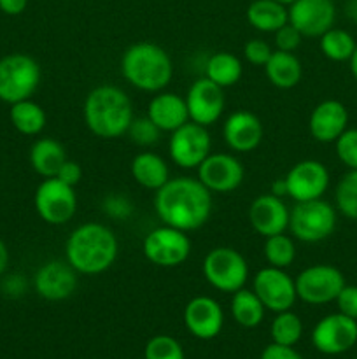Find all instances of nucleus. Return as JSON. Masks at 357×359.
<instances>
[{"mask_svg": "<svg viewBox=\"0 0 357 359\" xmlns=\"http://www.w3.org/2000/svg\"><path fill=\"white\" fill-rule=\"evenodd\" d=\"M349 63H350V72H352L354 79L357 81V48H356V51H354V55L350 56Z\"/></svg>", "mask_w": 357, "mask_h": 359, "instance_id": "de8ad7c7", "label": "nucleus"}, {"mask_svg": "<svg viewBox=\"0 0 357 359\" xmlns=\"http://www.w3.org/2000/svg\"><path fill=\"white\" fill-rule=\"evenodd\" d=\"M147 116L161 132H174L189 121L186 98L172 91H160L147 105Z\"/></svg>", "mask_w": 357, "mask_h": 359, "instance_id": "5701e85b", "label": "nucleus"}, {"mask_svg": "<svg viewBox=\"0 0 357 359\" xmlns=\"http://www.w3.org/2000/svg\"><path fill=\"white\" fill-rule=\"evenodd\" d=\"M276 2H280V4H284V6H287V7H289L290 4H293V2H296V0H276Z\"/></svg>", "mask_w": 357, "mask_h": 359, "instance_id": "09e8293b", "label": "nucleus"}, {"mask_svg": "<svg viewBox=\"0 0 357 359\" xmlns=\"http://www.w3.org/2000/svg\"><path fill=\"white\" fill-rule=\"evenodd\" d=\"M34 205L44 223L62 226L72 219L77 210L76 188L58 177L44 179L35 189Z\"/></svg>", "mask_w": 357, "mask_h": 359, "instance_id": "1a4fd4ad", "label": "nucleus"}, {"mask_svg": "<svg viewBox=\"0 0 357 359\" xmlns=\"http://www.w3.org/2000/svg\"><path fill=\"white\" fill-rule=\"evenodd\" d=\"M203 277L217 291L233 294L245 287L248 280V265L244 256L233 248H214L202 265Z\"/></svg>", "mask_w": 357, "mask_h": 359, "instance_id": "0eeeda50", "label": "nucleus"}, {"mask_svg": "<svg viewBox=\"0 0 357 359\" xmlns=\"http://www.w3.org/2000/svg\"><path fill=\"white\" fill-rule=\"evenodd\" d=\"M241 74H244V67H241L240 58L234 56L233 53H214L206 60L205 77L212 81V83H216L217 86L223 88V90L237 84L240 81Z\"/></svg>", "mask_w": 357, "mask_h": 359, "instance_id": "cd10ccee", "label": "nucleus"}, {"mask_svg": "<svg viewBox=\"0 0 357 359\" xmlns=\"http://www.w3.org/2000/svg\"><path fill=\"white\" fill-rule=\"evenodd\" d=\"M154 209L163 224L182 231H195L212 214V193L192 177L168 179L156 191Z\"/></svg>", "mask_w": 357, "mask_h": 359, "instance_id": "f257e3e1", "label": "nucleus"}, {"mask_svg": "<svg viewBox=\"0 0 357 359\" xmlns=\"http://www.w3.org/2000/svg\"><path fill=\"white\" fill-rule=\"evenodd\" d=\"M265 258L270 266L275 269H289L296 258V245L294 241L286 233L272 235V237L265 238Z\"/></svg>", "mask_w": 357, "mask_h": 359, "instance_id": "473e14b6", "label": "nucleus"}, {"mask_svg": "<svg viewBox=\"0 0 357 359\" xmlns=\"http://www.w3.org/2000/svg\"><path fill=\"white\" fill-rule=\"evenodd\" d=\"M77 272L69 262H48L34 276V287L38 297L48 302H62L77 290Z\"/></svg>", "mask_w": 357, "mask_h": 359, "instance_id": "a211bd4d", "label": "nucleus"}, {"mask_svg": "<svg viewBox=\"0 0 357 359\" xmlns=\"http://www.w3.org/2000/svg\"><path fill=\"white\" fill-rule=\"evenodd\" d=\"M287 9L289 23L296 27L303 37H321L332 28L336 20V6L332 0H296Z\"/></svg>", "mask_w": 357, "mask_h": 359, "instance_id": "f3484780", "label": "nucleus"}, {"mask_svg": "<svg viewBox=\"0 0 357 359\" xmlns=\"http://www.w3.org/2000/svg\"><path fill=\"white\" fill-rule=\"evenodd\" d=\"M349 126V111L340 100H324L310 114L308 130L317 142L331 144Z\"/></svg>", "mask_w": 357, "mask_h": 359, "instance_id": "4be33fe9", "label": "nucleus"}, {"mask_svg": "<svg viewBox=\"0 0 357 359\" xmlns=\"http://www.w3.org/2000/svg\"><path fill=\"white\" fill-rule=\"evenodd\" d=\"M184 325L192 337L200 340L216 339L224 325L220 305L210 297H196L184 309Z\"/></svg>", "mask_w": 357, "mask_h": 359, "instance_id": "aec40b11", "label": "nucleus"}, {"mask_svg": "<svg viewBox=\"0 0 357 359\" xmlns=\"http://www.w3.org/2000/svg\"><path fill=\"white\" fill-rule=\"evenodd\" d=\"M41 84V67L24 53L0 58V100L6 104L31 98Z\"/></svg>", "mask_w": 357, "mask_h": 359, "instance_id": "39448f33", "label": "nucleus"}, {"mask_svg": "<svg viewBox=\"0 0 357 359\" xmlns=\"http://www.w3.org/2000/svg\"><path fill=\"white\" fill-rule=\"evenodd\" d=\"M84 123L100 139H118L128 132L133 121V104L118 86L102 84L91 90L84 100Z\"/></svg>", "mask_w": 357, "mask_h": 359, "instance_id": "7ed1b4c3", "label": "nucleus"}, {"mask_svg": "<svg viewBox=\"0 0 357 359\" xmlns=\"http://www.w3.org/2000/svg\"><path fill=\"white\" fill-rule=\"evenodd\" d=\"M144 256L153 265L174 269L188 262L191 255V238L182 230L163 224L146 235L142 244Z\"/></svg>", "mask_w": 357, "mask_h": 359, "instance_id": "6e6552de", "label": "nucleus"}, {"mask_svg": "<svg viewBox=\"0 0 357 359\" xmlns=\"http://www.w3.org/2000/svg\"><path fill=\"white\" fill-rule=\"evenodd\" d=\"M265 72L273 86L280 90H290L300 84L303 77V65L294 53L275 49L265 65Z\"/></svg>", "mask_w": 357, "mask_h": 359, "instance_id": "a878e982", "label": "nucleus"}, {"mask_svg": "<svg viewBox=\"0 0 357 359\" xmlns=\"http://www.w3.org/2000/svg\"><path fill=\"white\" fill-rule=\"evenodd\" d=\"M161 133L163 132L150 121L149 116H142V118H133V121L130 123L126 135H128L130 140H132L133 144H136V146L147 147L154 146V144L160 140Z\"/></svg>", "mask_w": 357, "mask_h": 359, "instance_id": "c9c22d12", "label": "nucleus"}, {"mask_svg": "<svg viewBox=\"0 0 357 359\" xmlns=\"http://www.w3.org/2000/svg\"><path fill=\"white\" fill-rule=\"evenodd\" d=\"M272 53L273 49L270 48L268 42L261 41V39H252V41L245 42L244 46L245 60L255 67H265L268 63Z\"/></svg>", "mask_w": 357, "mask_h": 359, "instance_id": "58836bf2", "label": "nucleus"}, {"mask_svg": "<svg viewBox=\"0 0 357 359\" xmlns=\"http://www.w3.org/2000/svg\"><path fill=\"white\" fill-rule=\"evenodd\" d=\"M247 21L255 30L275 34L289 21V9L276 0H254L247 7Z\"/></svg>", "mask_w": 357, "mask_h": 359, "instance_id": "bb28decb", "label": "nucleus"}, {"mask_svg": "<svg viewBox=\"0 0 357 359\" xmlns=\"http://www.w3.org/2000/svg\"><path fill=\"white\" fill-rule=\"evenodd\" d=\"M300 300L308 305H326L336 300L345 286V277L332 265H312L294 279Z\"/></svg>", "mask_w": 357, "mask_h": 359, "instance_id": "9d476101", "label": "nucleus"}, {"mask_svg": "<svg viewBox=\"0 0 357 359\" xmlns=\"http://www.w3.org/2000/svg\"><path fill=\"white\" fill-rule=\"evenodd\" d=\"M198 179L210 193H231L244 182L245 170L238 158L227 153H210L198 168Z\"/></svg>", "mask_w": 357, "mask_h": 359, "instance_id": "2eb2a0df", "label": "nucleus"}, {"mask_svg": "<svg viewBox=\"0 0 357 359\" xmlns=\"http://www.w3.org/2000/svg\"><path fill=\"white\" fill-rule=\"evenodd\" d=\"M104 212L114 219H126L133 212V205L125 195H108L104 200Z\"/></svg>", "mask_w": 357, "mask_h": 359, "instance_id": "ea45409f", "label": "nucleus"}, {"mask_svg": "<svg viewBox=\"0 0 357 359\" xmlns=\"http://www.w3.org/2000/svg\"><path fill=\"white\" fill-rule=\"evenodd\" d=\"M318 42H321L322 55L331 62H349L357 48L356 41L349 32L335 27L322 34Z\"/></svg>", "mask_w": 357, "mask_h": 359, "instance_id": "7c9ffc66", "label": "nucleus"}, {"mask_svg": "<svg viewBox=\"0 0 357 359\" xmlns=\"http://www.w3.org/2000/svg\"><path fill=\"white\" fill-rule=\"evenodd\" d=\"M9 119L18 132L30 137L38 135L46 128V123H48L44 109L31 98L10 104Z\"/></svg>", "mask_w": 357, "mask_h": 359, "instance_id": "c85d7f7f", "label": "nucleus"}, {"mask_svg": "<svg viewBox=\"0 0 357 359\" xmlns=\"http://www.w3.org/2000/svg\"><path fill=\"white\" fill-rule=\"evenodd\" d=\"M301 41H303V35H301L300 30H298L296 27H293L289 21L275 32V46L279 51L294 53L300 48Z\"/></svg>", "mask_w": 357, "mask_h": 359, "instance_id": "4c0bfd02", "label": "nucleus"}, {"mask_svg": "<svg viewBox=\"0 0 357 359\" xmlns=\"http://www.w3.org/2000/svg\"><path fill=\"white\" fill-rule=\"evenodd\" d=\"M7 265H9V249L4 244V241L0 238V277L4 276V272L7 270Z\"/></svg>", "mask_w": 357, "mask_h": 359, "instance_id": "a18cd8bd", "label": "nucleus"}, {"mask_svg": "<svg viewBox=\"0 0 357 359\" xmlns=\"http://www.w3.org/2000/svg\"><path fill=\"white\" fill-rule=\"evenodd\" d=\"M272 195H275V196H280V198H282V196H287V186H286V181H284V177L282 179H276L275 182H273L272 184Z\"/></svg>", "mask_w": 357, "mask_h": 359, "instance_id": "49530a36", "label": "nucleus"}, {"mask_svg": "<svg viewBox=\"0 0 357 359\" xmlns=\"http://www.w3.org/2000/svg\"><path fill=\"white\" fill-rule=\"evenodd\" d=\"M357 342V321L342 312L329 314L315 325L312 344L322 354H342L352 349Z\"/></svg>", "mask_w": 357, "mask_h": 359, "instance_id": "ddd939ff", "label": "nucleus"}, {"mask_svg": "<svg viewBox=\"0 0 357 359\" xmlns=\"http://www.w3.org/2000/svg\"><path fill=\"white\" fill-rule=\"evenodd\" d=\"M130 172L136 184L150 191H158L170 179L167 161L160 154L150 153V151L136 154L130 165Z\"/></svg>", "mask_w": 357, "mask_h": 359, "instance_id": "393cba45", "label": "nucleus"}, {"mask_svg": "<svg viewBox=\"0 0 357 359\" xmlns=\"http://www.w3.org/2000/svg\"><path fill=\"white\" fill-rule=\"evenodd\" d=\"M287 196L294 202H308L324 196L329 188V172L322 161L303 160L290 167L284 177Z\"/></svg>", "mask_w": 357, "mask_h": 359, "instance_id": "4468645a", "label": "nucleus"}, {"mask_svg": "<svg viewBox=\"0 0 357 359\" xmlns=\"http://www.w3.org/2000/svg\"><path fill=\"white\" fill-rule=\"evenodd\" d=\"M270 335L275 344L294 347L303 335V323H301L300 316L290 311L276 312L272 328H270Z\"/></svg>", "mask_w": 357, "mask_h": 359, "instance_id": "2f4dec72", "label": "nucleus"}, {"mask_svg": "<svg viewBox=\"0 0 357 359\" xmlns=\"http://www.w3.org/2000/svg\"><path fill=\"white\" fill-rule=\"evenodd\" d=\"M265 305L252 290L234 291L231 297V316L244 328H255L265 318Z\"/></svg>", "mask_w": 357, "mask_h": 359, "instance_id": "c756f323", "label": "nucleus"}, {"mask_svg": "<svg viewBox=\"0 0 357 359\" xmlns=\"http://www.w3.org/2000/svg\"><path fill=\"white\" fill-rule=\"evenodd\" d=\"M290 210L280 196L266 193L258 196L248 207V223L261 237L286 233L289 228Z\"/></svg>", "mask_w": 357, "mask_h": 359, "instance_id": "6ab92c4d", "label": "nucleus"}, {"mask_svg": "<svg viewBox=\"0 0 357 359\" xmlns=\"http://www.w3.org/2000/svg\"><path fill=\"white\" fill-rule=\"evenodd\" d=\"M336 156L350 170H357V128H346L335 140Z\"/></svg>", "mask_w": 357, "mask_h": 359, "instance_id": "e433bc0d", "label": "nucleus"}, {"mask_svg": "<svg viewBox=\"0 0 357 359\" xmlns=\"http://www.w3.org/2000/svg\"><path fill=\"white\" fill-rule=\"evenodd\" d=\"M354 359H357V358H354Z\"/></svg>", "mask_w": 357, "mask_h": 359, "instance_id": "8fccbe9b", "label": "nucleus"}, {"mask_svg": "<svg viewBox=\"0 0 357 359\" xmlns=\"http://www.w3.org/2000/svg\"><path fill=\"white\" fill-rule=\"evenodd\" d=\"M212 149V139L206 126L188 121L174 130L168 140L172 161L181 168H198Z\"/></svg>", "mask_w": 357, "mask_h": 359, "instance_id": "9b49d317", "label": "nucleus"}, {"mask_svg": "<svg viewBox=\"0 0 357 359\" xmlns=\"http://www.w3.org/2000/svg\"><path fill=\"white\" fill-rule=\"evenodd\" d=\"M335 302L338 305V312H342L346 318H352L357 321V286L345 284Z\"/></svg>", "mask_w": 357, "mask_h": 359, "instance_id": "a19ab883", "label": "nucleus"}, {"mask_svg": "<svg viewBox=\"0 0 357 359\" xmlns=\"http://www.w3.org/2000/svg\"><path fill=\"white\" fill-rule=\"evenodd\" d=\"M261 359H303L300 353L289 346H280V344H270L265 351H262Z\"/></svg>", "mask_w": 357, "mask_h": 359, "instance_id": "37998d69", "label": "nucleus"}, {"mask_svg": "<svg viewBox=\"0 0 357 359\" xmlns=\"http://www.w3.org/2000/svg\"><path fill=\"white\" fill-rule=\"evenodd\" d=\"M28 6V0H0V11L7 16H18Z\"/></svg>", "mask_w": 357, "mask_h": 359, "instance_id": "c03bdc74", "label": "nucleus"}, {"mask_svg": "<svg viewBox=\"0 0 357 359\" xmlns=\"http://www.w3.org/2000/svg\"><path fill=\"white\" fill-rule=\"evenodd\" d=\"M121 74L136 90L160 93L170 84L174 63L161 46L136 42L122 53Z\"/></svg>", "mask_w": 357, "mask_h": 359, "instance_id": "20e7f679", "label": "nucleus"}, {"mask_svg": "<svg viewBox=\"0 0 357 359\" xmlns=\"http://www.w3.org/2000/svg\"><path fill=\"white\" fill-rule=\"evenodd\" d=\"M336 209L349 219L357 221V170H350L340 179L335 193Z\"/></svg>", "mask_w": 357, "mask_h": 359, "instance_id": "72a5a7b5", "label": "nucleus"}, {"mask_svg": "<svg viewBox=\"0 0 357 359\" xmlns=\"http://www.w3.org/2000/svg\"><path fill=\"white\" fill-rule=\"evenodd\" d=\"M56 177H58L59 181L65 182V184L76 188L80 182V179H83V168H80V165L77 163V161L66 160L65 163L62 165L58 174H56Z\"/></svg>", "mask_w": 357, "mask_h": 359, "instance_id": "79ce46f5", "label": "nucleus"}, {"mask_svg": "<svg viewBox=\"0 0 357 359\" xmlns=\"http://www.w3.org/2000/svg\"><path fill=\"white\" fill-rule=\"evenodd\" d=\"M146 359H186L181 344L170 335H156L147 342L144 351Z\"/></svg>", "mask_w": 357, "mask_h": 359, "instance_id": "f704fd0d", "label": "nucleus"}, {"mask_svg": "<svg viewBox=\"0 0 357 359\" xmlns=\"http://www.w3.org/2000/svg\"><path fill=\"white\" fill-rule=\"evenodd\" d=\"M119 244L114 231L102 223H84L70 233L65 244L66 262L83 276H98L114 265Z\"/></svg>", "mask_w": 357, "mask_h": 359, "instance_id": "f03ea898", "label": "nucleus"}, {"mask_svg": "<svg viewBox=\"0 0 357 359\" xmlns=\"http://www.w3.org/2000/svg\"><path fill=\"white\" fill-rule=\"evenodd\" d=\"M336 228V209L326 200L296 202L290 209L289 230L294 238L315 244L331 237Z\"/></svg>", "mask_w": 357, "mask_h": 359, "instance_id": "423d86ee", "label": "nucleus"}, {"mask_svg": "<svg viewBox=\"0 0 357 359\" xmlns=\"http://www.w3.org/2000/svg\"><path fill=\"white\" fill-rule=\"evenodd\" d=\"M189 121L202 126H212L224 111V91L206 77H200L189 86L186 95Z\"/></svg>", "mask_w": 357, "mask_h": 359, "instance_id": "dca6fc26", "label": "nucleus"}, {"mask_svg": "<svg viewBox=\"0 0 357 359\" xmlns=\"http://www.w3.org/2000/svg\"><path fill=\"white\" fill-rule=\"evenodd\" d=\"M69 160L66 151L62 142L51 139V137H42L34 142L30 147V165L41 177L49 179L56 177L62 165Z\"/></svg>", "mask_w": 357, "mask_h": 359, "instance_id": "b1692460", "label": "nucleus"}, {"mask_svg": "<svg viewBox=\"0 0 357 359\" xmlns=\"http://www.w3.org/2000/svg\"><path fill=\"white\" fill-rule=\"evenodd\" d=\"M252 291L258 294L265 309L272 312L290 311L298 300L293 277L286 270L270 265L255 273L252 279Z\"/></svg>", "mask_w": 357, "mask_h": 359, "instance_id": "f8f14e48", "label": "nucleus"}, {"mask_svg": "<svg viewBox=\"0 0 357 359\" xmlns=\"http://www.w3.org/2000/svg\"><path fill=\"white\" fill-rule=\"evenodd\" d=\"M224 142L231 151L237 153H251L258 149L265 137V126L261 119L248 111H237L224 121L223 126Z\"/></svg>", "mask_w": 357, "mask_h": 359, "instance_id": "412c9836", "label": "nucleus"}]
</instances>
